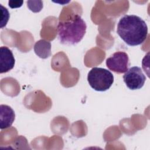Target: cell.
Listing matches in <instances>:
<instances>
[{"label": "cell", "mask_w": 150, "mask_h": 150, "mask_svg": "<svg viewBox=\"0 0 150 150\" xmlns=\"http://www.w3.org/2000/svg\"><path fill=\"white\" fill-rule=\"evenodd\" d=\"M34 51L39 57L46 59L51 55V44L46 40H39L34 45Z\"/></svg>", "instance_id": "ba28073f"}, {"label": "cell", "mask_w": 150, "mask_h": 150, "mask_svg": "<svg viewBox=\"0 0 150 150\" xmlns=\"http://www.w3.org/2000/svg\"><path fill=\"white\" fill-rule=\"evenodd\" d=\"M87 25L77 14L66 21H60L57 25L58 38L61 43L74 45L79 43L86 32Z\"/></svg>", "instance_id": "7a4b0ae2"}, {"label": "cell", "mask_w": 150, "mask_h": 150, "mask_svg": "<svg viewBox=\"0 0 150 150\" xmlns=\"http://www.w3.org/2000/svg\"><path fill=\"white\" fill-rule=\"evenodd\" d=\"M23 3V1H9L8 2L9 6L11 8H16L21 7Z\"/></svg>", "instance_id": "30bf717a"}, {"label": "cell", "mask_w": 150, "mask_h": 150, "mask_svg": "<svg viewBox=\"0 0 150 150\" xmlns=\"http://www.w3.org/2000/svg\"><path fill=\"white\" fill-rule=\"evenodd\" d=\"M106 66L115 73H125L129 66L128 56L124 52H117L107 59Z\"/></svg>", "instance_id": "5b68a950"}, {"label": "cell", "mask_w": 150, "mask_h": 150, "mask_svg": "<svg viewBox=\"0 0 150 150\" xmlns=\"http://www.w3.org/2000/svg\"><path fill=\"white\" fill-rule=\"evenodd\" d=\"M0 128L1 129L8 128L12 126L15 117V114L13 109L4 104L0 106Z\"/></svg>", "instance_id": "52a82bcc"}, {"label": "cell", "mask_w": 150, "mask_h": 150, "mask_svg": "<svg viewBox=\"0 0 150 150\" xmlns=\"http://www.w3.org/2000/svg\"><path fill=\"white\" fill-rule=\"evenodd\" d=\"M87 81L92 88L98 91L108 90L114 82L111 71L101 67H93L88 73Z\"/></svg>", "instance_id": "3957f363"}, {"label": "cell", "mask_w": 150, "mask_h": 150, "mask_svg": "<svg viewBox=\"0 0 150 150\" xmlns=\"http://www.w3.org/2000/svg\"><path fill=\"white\" fill-rule=\"evenodd\" d=\"M1 6V28H3L4 26H6L9 18V13L8 11V9L5 8L2 5H0Z\"/></svg>", "instance_id": "9c48e42d"}, {"label": "cell", "mask_w": 150, "mask_h": 150, "mask_svg": "<svg viewBox=\"0 0 150 150\" xmlns=\"http://www.w3.org/2000/svg\"><path fill=\"white\" fill-rule=\"evenodd\" d=\"M123 80L127 87L134 90L140 89L143 87L146 77L140 67L134 66L128 69L125 73Z\"/></svg>", "instance_id": "277c9868"}, {"label": "cell", "mask_w": 150, "mask_h": 150, "mask_svg": "<svg viewBox=\"0 0 150 150\" xmlns=\"http://www.w3.org/2000/svg\"><path fill=\"white\" fill-rule=\"evenodd\" d=\"M15 58L12 52L6 46L0 48V73H6L15 66Z\"/></svg>", "instance_id": "8992f818"}, {"label": "cell", "mask_w": 150, "mask_h": 150, "mask_svg": "<svg viewBox=\"0 0 150 150\" xmlns=\"http://www.w3.org/2000/svg\"><path fill=\"white\" fill-rule=\"evenodd\" d=\"M117 32L129 46L142 44L148 35V26L140 17L134 15H126L122 17L118 24Z\"/></svg>", "instance_id": "6da1fadb"}]
</instances>
